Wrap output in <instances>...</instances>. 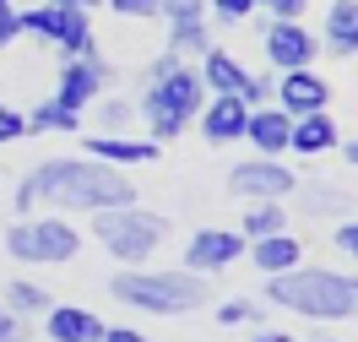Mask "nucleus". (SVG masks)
<instances>
[{"label": "nucleus", "mask_w": 358, "mask_h": 342, "mask_svg": "<svg viewBox=\"0 0 358 342\" xmlns=\"http://www.w3.org/2000/svg\"><path fill=\"white\" fill-rule=\"evenodd\" d=\"M38 131L71 136V131H82V114H76V109H66L60 98H44V104H33V114H27V136H38Z\"/></svg>", "instance_id": "4be33fe9"}, {"label": "nucleus", "mask_w": 358, "mask_h": 342, "mask_svg": "<svg viewBox=\"0 0 358 342\" xmlns=\"http://www.w3.org/2000/svg\"><path fill=\"white\" fill-rule=\"evenodd\" d=\"M98 342H152L147 332H136V326H103V337Z\"/></svg>", "instance_id": "58836bf2"}, {"label": "nucleus", "mask_w": 358, "mask_h": 342, "mask_svg": "<svg viewBox=\"0 0 358 342\" xmlns=\"http://www.w3.org/2000/svg\"><path fill=\"white\" fill-rule=\"evenodd\" d=\"M174 66H185V60H179L174 49H163V55H157L152 66H147V82H157V76H169V71H174Z\"/></svg>", "instance_id": "ea45409f"}, {"label": "nucleus", "mask_w": 358, "mask_h": 342, "mask_svg": "<svg viewBox=\"0 0 358 342\" xmlns=\"http://www.w3.org/2000/svg\"><path fill=\"white\" fill-rule=\"evenodd\" d=\"M44 332H49V342H98L103 337V320L92 310H82V304H49Z\"/></svg>", "instance_id": "a211bd4d"}, {"label": "nucleus", "mask_w": 358, "mask_h": 342, "mask_svg": "<svg viewBox=\"0 0 358 342\" xmlns=\"http://www.w3.org/2000/svg\"><path fill=\"white\" fill-rule=\"evenodd\" d=\"M27 239H33V266H66L82 255V234L66 218H27Z\"/></svg>", "instance_id": "9b49d317"}, {"label": "nucleus", "mask_w": 358, "mask_h": 342, "mask_svg": "<svg viewBox=\"0 0 358 342\" xmlns=\"http://www.w3.org/2000/svg\"><path fill=\"white\" fill-rule=\"evenodd\" d=\"M310 342H336V337H310Z\"/></svg>", "instance_id": "c03bdc74"}, {"label": "nucleus", "mask_w": 358, "mask_h": 342, "mask_svg": "<svg viewBox=\"0 0 358 342\" xmlns=\"http://www.w3.org/2000/svg\"><path fill=\"white\" fill-rule=\"evenodd\" d=\"M0 304L11 310V315H22V320H33V315H49V304H55V294L49 288H38V283H27V277H17L6 294H0Z\"/></svg>", "instance_id": "5701e85b"}, {"label": "nucleus", "mask_w": 358, "mask_h": 342, "mask_svg": "<svg viewBox=\"0 0 358 342\" xmlns=\"http://www.w3.org/2000/svg\"><path fill=\"white\" fill-rule=\"evenodd\" d=\"M17 22H22V33H33V38H44V44H55L60 55H92L98 49V38H92V22L87 11H76V6H27V11H17Z\"/></svg>", "instance_id": "39448f33"}, {"label": "nucleus", "mask_w": 358, "mask_h": 342, "mask_svg": "<svg viewBox=\"0 0 358 342\" xmlns=\"http://www.w3.org/2000/svg\"><path fill=\"white\" fill-rule=\"evenodd\" d=\"M250 342H299V337H293V332H277V326H261Z\"/></svg>", "instance_id": "a19ab883"}, {"label": "nucleus", "mask_w": 358, "mask_h": 342, "mask_svg": "<svg viewBox=\"0 0 358 342\" xmlns=\"http://www.w3.org/2000/svg\"><path fill=\"white\" fill-rule=\"evenodd\" d=\"M271 92H277V76H271V71H266V76H255V71H250V87L239 92V98H245L250 109H261V104H271Z\"/></svg>", "instance_id": "72a5a7b5"}, {"label": "nucleus", "mask_w": 358, "mask_h": 342, "mask_svg": "<svg viewBox=\"0 0 358 342\" xmlns=\"http://www.w3.org/2000/svg\"><path fill=\"white\" fill-rule=\"evenodd\" d=\"M92 109H98V131H109V136H114V131H125V125L136 120V104H131V98H109V92H103Z\"/></svg>", "instance_id": "cd10ccee"}, {"label": "nucleus", "mask_w": 358, "mask_h": 342, "mask_svg": "<svg viewBox=\"0 0 358 342\" xmlns=\"http://www.w3.org/2000/svg\"><path fill=\"white\" fill-rule=\"evenodd\" d=\"M163 147L152 136H125V131H87V158L109 163V169H141V163H152Z\"/></svg>", "instance_id": "f8f14e48"}, {"label": "nucleus", "mask_w": 358, "mask_h": 342, "mask_svg": "<svg viewBox=\"0 0 358 342\" xmlns=\"http://www.w3.org/2000/svg\"><path fill=\"white\" fill-rule=\"evenodd\" d=\"M17 218H27L33 206H55V212H114V206H136L131 174H120L98 158H49L38 169H27L17 185Z\"/></svg>", "instance_id": "f257e3e1"}, {"label": "nucleus", "mask_w": 358, "mask_h": 342, "mask_svg": "<svg viewBox=\"0 0 358 342\" xmlns=\"http://www.w3.org/2000/svg\"><path fill=\"white\" fill-rule=\"evenodd\" d=\"M6 255H11V261H22V266H33V239H27V218H17V223L6 228Z\"/></svg>", "instance_id": "c756f323"}, {"label": "nucleus", "mask_w": 358, "mask_h": 342, "mask_svg": "<svg viewBox=\"0 0 358 342\" xmlns=\"http://www.w3.org/2000/svg\"><path fill=\"white\" fill-rule=\"evenodd\" d=\"M271 104L288 114V120H299V114H315V109H326V104H331V82H326L315 66H304V71H282V76H277V92H271Z\"/></svg>", "instance_id": "9d476101"}, {"label": "nucleus", "mask_w": 358, "mask_h": 342, "mask_svg": "<svg viewBox=\"0 0 358 342\" xmlns=\"http://www.w3.org/2000/svg\"><path fill=\"white\" fill-rule=\"evenodd\" d=\"M261 49H266V60H271L277 76L315 66V55H320V44H315V33L304 22H271V17H266V33H261Z\"/></svg>", "instance_id": "1a4fd4ad"}, {"label": "nucleus", "mask_w": 358, "mask_h": 342, "mask_svg": "<svg viewBox=\"0 0 358 342\" xmlns=\"http://www.w3.org/2000/svg\"><path fill=\"white\" fill-rule=\"evenodd\" d=\"M0 6H11V0H0Z\"/></svg>", "instance_id": "a18cd8bd"}, {"label": "nucleus", "mask_w": 358, "mask_h": 342, "mask_svg": "<svg viewBox=\"0 0 358 342\" xmlns=\"http://www.w3.org/2000/svg\"><path fill=\"white\" fill-rule=\"evenodd\" d=\"M245 234L239 228H201V234H190V245H185V272L196 277H217L228 272L234 261H245Z\"/></svg>", "instance_id": "6e6552de"}, {"label": "nucleus", "mask_w": 358, "mask_h": 342, "mask_svg": "<svg viewBox=\"0 0 358 342\" xmlns=\"http://www.w3.org/2000/svg\"><path fill=\"white\" fill-rule=\"evenodd\" d=\"M206 17L217 27H239L255 17V0H206Z\"/></svg>", "instance_id": "c85d7f7f"}, {"label": "nucleus", "mask_w": 358, "mask_h": 342, "mask_svg": "<svg viewBox=\"0 0 358 342\" xmlns=\"http://www.w3.org/2000/svg\"><path fill=\"white\" fill-rule=\"evenodd\" d=\"M293 196H304L310 218H353V196H348V190H331V185H299Z\"/></svg>", "instance_id": "a878e982"}, {"label": "nucleus", "mask_w": 358, "mask_h": 342, "mask_svg": "<svg viewBox=\"0 0 358 342\" xmlns=\"http://www.w3.org/2000/svg\"><path fill=\"white\" fill-rule=\"evenodd\" d=\"M109 82H114V66L92 49V55H71L66 66H60V82H55V92L49 98H60L66 109H92L103 92H109Z\"/></svg>", "instance_id": "0eeeda50"}, {"label": "nucleus", "mask_w": 358, "mask_h": 342, "mask_svg": "<svg viewBox=\"0 0 358 342\" xmlns=\"http://www.w3.org/2000/svg\"><path fill=\"white\" fill-rule=\"evenodd\" d=\"M22 38V22H17V6H0V49H11Z\"/></svg>", "instance_id": "4c0bfd02"}, {"label": "nucleus", "mask_w": 358, "mask_h": 342, "mask_svg": "<svg viewBox=\"0 0 358 342\" xmlns=\"http://www.w3.org/2000/svg\"><path fill=\"white\" fill-rule=\"evenodd\" d=\"M336 250L348 255V261H358V218H342V223H336Z\"/></svg>", "instance_id": "c9c22d12"}, {"label": "nucleus", "mask_w": 358, "mask_h": 342, "mask_svg": "<svg viewBox=\"0 0 358 342\" xmlns=\"http://www.w3.org/2000/svg\"><path fill=\"white\" fill-rule=\"evenodd\" d=\"M255 11H266L271 22H299L310 11V0H255Z\"/></svg>", "instance_id": "7c9ffc66"}, {"label": "nucleus", "mask_w": 358, "mask_h": 342, "mask_svg": "<svg viewBox=\"0 0 358 342\" xmlns=\"http://www.w3.org/2000/svg\"><path fill=\"white\" fill-rule=\"evenodd\" d=\"M22 136H27V114L11 109V104H0V147H6V141H22Z\"/></svg>", "instance_id": "473e14b6"}, {"label": "nucleus", "mask_w": 358, "mask_h": 342, "mask_svg": "<svg viewBox=\"0 0 358 342\" xmlns=\"http://www.w3.org/2000/svg\"><path fill=\"white\" fill-rule=\"evenodd\" d=\"M245 255L255 261L261 277H282V272H293V266L304 261V245H299L293 234H271V239H250Z\"/></svg>", "instance_id": "aec40b11"}, {"label": "nucleus", "mask_w": 358, "mask_h": 342, "mask_svg": "<svg viewBox=\"0 0 358 342\" xmlns=\"http://www.w3.org/2000/svg\"><path fill=\"white\" fill-rule=\"evenodd\" d=\"M49 6H76V11H92V6H103V0H49Z\"/></svg>", "instance_id": "79ce46f5"}, {"label": "nucleus", "mask_w": 358, "mask_h": 342, "mask_svg": "<svg viewBox=\"0 0 358 342\" xmlns=\"http://www.w3.org/2000/svg\"><path fill=\"white\" fill-rule=\"evenodd\" d=\"M201 82L212 98H239V92L250 87V66L239 60V55H228L223 44H212L201 55Z\"/></svg>", "instance_id": "dca6fc26"}, {"label": "nucleus", "mask_w": 358, "mask_h": 342, "mask_svg": "<svg viewBox=\"0 0 358 342\" xmlns=\"http://www.w3.org/2000/svg\"><path fill=\"white\" fill-rule=\"evenodd\" d=\"M201 120V136L212 147H228V141H245V125H250V104L245 98H206V109L196 114Z\"/></svg>", "instance_id": "2eb2a0df"}, {"label": "nucleus", "mask_w": 358, "mask_h": 342, "mask_svg": "<svg viewBox=\"0 0 358 342\" xmlns=\"http://www.w3.org/2000/svg\"><path fill=\"white\" fill-rule=\"evenodd\" d=\"M288 131L293 120L277 104H261V109H250V125H245V141L261 152V158H282L288 152Z\"/></svg>", "instance_id": "f3484780"}, {"label": "nucleus", "mask_w": 358, "mask_h": 342, "mask_svg": "<svg viewBox=\"0 0 358 342\" xmlns=\"http://www.w3.org/2000/svg\"><path fill=\"white\" fill-rule=\"evenodd\" d=\"M277 310H293L304 320H353L358 294L348 272H326V266H293L282 277H266V299Z\"/></svg>", "instance_id": "f03ea898"}, {"label": "nucleus", "mask_w": 358, "mask_h": 342, "mask_svg": "<svg viewBox=\"0 0 358 342\" xmlns=\"http://www.w3.org/2000/svg\"><path fill=\"white\" fill-rule=\"evenodd\" d=\"M109 294L131 310H147V315H190V310L212 304V277H196L185 266H174V272L125 266V272H114Z\"/></svg>", "instance_id": "7ed1b4c3"}, {"label": "nucleus", "mask_w": 358, "mask_h": 342, "mask_svg": "<svg viewBox=\"0 0 358 342\" xmlns=\"http://www.w3.org/2000/svg\"><path fill=\"white\" fill-rule=\"evenodd\" d=\"M147 87H152L157 98H163V104H169V109H174L179 120H185V125H190V120H196V114L206 109V98H212L196 66H174L169 76H157V82H147Z\"/></svg>", "instance_id": "ddd939ff"}, {"label": "nucleus", "mask_w": 358, "mask_h": 342, "mask_svg": "<svg viewBox=\"0 0 358 342\" xmlns=\"http://www.w3.org/2000/svg\"><path fill=\"white\" fill-rule=\"evenodd\" d=\"M103 6H109V11H120V17H131V22H152L163 0H103Z\"/></svg>", "instance_id": "2f4dec72"}, {"label": "nucleus", "mask_w": 358, "mask_h": 342, "mask_svg": "<svg viewBox=\"0 0 358 342\" xmlns=\"http://www.w3.org/2000/svg\"><path fill=\"white\" fill-rule=\"evenodd\" d=\"M92 239L125 261V266H141L152 261V250L169 239V218L163 212H147V206H114V212H92Z\"/></svg>", "instance_id": "20e7f679"}, {"label": "nucleus", "mask_w": 358, "mask_h": 342, "mask_svg": "<svg viewBox=\"0 0 358 342\" xmlns=\"http://www.w3.org/2000/svg\"><path fill=\"white\" fill-rule=\"evenodd\" d=\"M228 190L234 196H245V201H288L293 190H299V174H293L282 158H245L228 169Z\"/></svg>", "instance_id": "423d86ee"}, {"label": "nucleus", "mask_w": 358, "mask_h": 342, "mask_svg": "<svg viewBox=\"0 0 358 342\" xmlns=\"http://www.w3.org/2000/svg\"><path fill=\"white\" fill-rule=\"evenodd\" d=\"M239 234H245V245L250 239H271V234H288V212H282V201H255L239 218Z\"/></svg>", "instance_id": "b1692460"}, {"label": "nucleus", "mask_w": 358, "mask_h": 342, "mask_svg": "<svg viewBox=\"0 0 358 342\" xmlns=\"http://www.w3.org/2000/svg\"><path fill=\"white\" fill-rule=\"evenodd\" d=\"M320 49L336 55V60L358 55V0H331L326 6V38H320Z\"/></svg>", "instance_id": "6ab92c4d"}, {"label": "nucleus", "mask_w": 358, "mask_h": 342, "mask_svg": "<svg viewBox=\"0 0 358 342\" xmlns=\"http://www.w3.org/2000/svg\"><path fill=\"white\" fill-rule=\"evenodd\" d=\"M261 315H266V304H261V299H223V304H217V310H212V320H217V326H261Z\"/></svg>", "instance_id": "bb28decb"}, {"label": "nucleus", "mask_w": 358, "mask_h": 342, "mask_svg": "<svg viewBox=\"0 0 358 342\" xmlns=\"http://www.w3.org/2000/svg\"><path fill=\"white\" fill-rule=\"evenodd\" d=\"M0 342H27V320L11 315L6 304H0Z\"/></svg>", "instance_id": "e433bc0d"}, {"label": "nucleus", "mask_w": 358, "mask_h": 342, "mask_svg": "<svg viewBox=\"0 0 358 342\" xmlns=\"http://www.w3.org/2000/svg\"><path fill=\"white\" fill-rule=\"evenodd\" d=\"M336 147H342V131H336L331 109H315V114H299V120H293L288 152H299V158H326Z\"/></svg>", "instance_id": "4468645a"}, {"label": "nucleus", "mask_w": 358, "mask_h": 342, "mask_svg": "<svg viewBox=\"0 0 358 342\" xmlns=\"http://www.w3.org/2000/svg\"><path fill=\"white\" fill-rule=\"evenodd\" d=\"M342 152H348V163L358 169V136H353V141H342Z\"/></svg>", "instance_id": "37998d69"}, {"label": "nucleus", "mask_w": 358, "mask_h": 342, "mask_svg": "<svg viewBox=\"0 0 358 342\" xmlns=\"http://www.w3.org/2000/svg\"><path fill=\"white\" fill-rule=\"evenodd\" d=\"M157 17H169V22H190V17H206V0H163Z\"/></svg>", "instance_id": "f704fd0d"}, {"label": "nucleus", "mask_w": 358, "mask_h": 342, "mask_svg": "<svg viewBox=\"0 0 358 342\" xmlns=\"http://www.w3.org/2000/svg\"><path fill=\"white\" fill-rule=\"evenodd\" d=\"M169 49H174L179 60H190V55H206V49H212V17L169 22Z\"/></svg>", "instance_id": "393cba45"}, {"label": "nucleus", "mask_w": 358, "mask_h": 342, "mask_svg": "<svg viewBox=\"0 0 358 342\" xmlns=\"http://www.w3.org/2000/svg\"><path fill=\"white\" fill-rule=\"evenodd\" d=\"M136 114L147 120V136H152L157 147H169L174 136H185V120H179V114L169 109V104H163V98H157L152 87H147L141 98H136Z\"/></svg>", "instance_id": "412c9836"}]
</instances>
